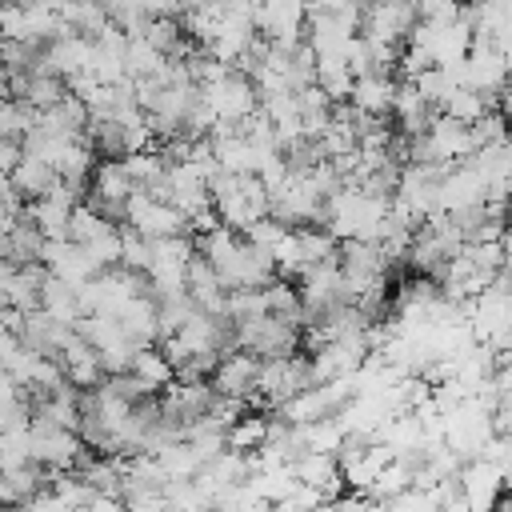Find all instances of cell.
Here are the masks:
<instances>
[{
  "label": "cell",
  "instance_id": "cell-18",
  "mask_svg": "<svg viewBox=\"0 0 512 512\" xmlns=\"http://www.w3.org/2000/svg\"><path fill=\"white\" fill-rule=\"evenodd\" d=\"M164 60H168V56H164V52H156L144 36H128V48H124V72H128L132 80L160 72V64H164Z\"/></svg>",
  "mask_w": 512,
  "mask_h": 512
},
{
  "label": "cell",
  "instance_id": "cell-16",
  "mask_svg": "<svg viewBox=\"0 0 512 512\" xmlns=\"http://www.w3.org/2000/svg\"><path fill=\"white\" fill-rule=\"evenodd\" d=\"M40 308L52 316V320H64V324H76L84 312H80V292L76 284L60 280V276H44V288H40Z\"/></svg>",
  "mask_w": 512,
  "mask_h": 512
},
{
  "label": "cell",
  "instance_id": "cell-4",
  "mask_svg": "<svg viewBox=\"0 0 512 512\" xmlns=\"http://www.w3.org/2000/svg\"><path fill=\"white\" fill-rule=\"evenodd\" d=\"M124 224H128L132 232H140L144 240H160V236H180V232H188V220H184L164 196H152V192H132V196H128Z\"/></svg>",
  "mask_w": 512,
  "mask_h": 512
},
{
  "label": "cell",
  "instance_id": "cell-8",
  "mask_svg": "<svg viewBox=\"0 0 512 512\" xmlns=\"http://www.w3.org/2000/svg\"><path fill=\"white\" fill-rule=\"evenodd\" d=\"M40 264H44L52 276H60V280H68V284H76V288L100 272V264H96L76 240H44Z\"/></svg>",
  "mask_w": 512,
  "mask_h": 512
},
{
  "label": "cell",
  "instance_id": "cell-17",
  "mask_svg": "<svg viewBox=\"0 0 512 512\" xmlns=\"http://www.w3.org/2000/svg\"><path fill=\"white\" fill-rule=\"evenodd\" d=\"M112 228H120L116 220H108V216H100L96 208H88L84 200L72 208V220H68V240H76V244H92L96 236H104V232H112Z\"/></svg>",
  "mask_w": 512,
  "mask_h": 512
},
{
  "label": "cell",
  "instance_id": "cell-9",
  "mask_svg": "<svg viewBox=\"0 0 512 512\" xmlns=\"http://www.w3.org/2000/svg\"><path fill=\"white\" fill-rule=\"evenodd\" d=\"M396 88H400L396 72H364V76L352 80L348 104L356 112H364V116H388L392 112V100H396Z\"/></svg>",
  "mask_w": 512,
  "mask_h": 512
},
{
  "label": "cell",
  "instance_id": "cell-10",
  "mask_svg": "<svg viewBox=\"0 0 512 512\" xmlns=\"http://www.w3.org/2000/svg\"><path fill=\"white\" fill-rule=\"evenodd\" d=\"M60 368H64V380L72 384V388H80V392H88V388H96L100 380H104V364H100V356H96V348L88 344V340H80L76 332L68 336V344L60 348Z\"/></svg>",
  "mask_w": 512,
  "mask_h": 512
},
{
  "label": "cell",
  "instance_id": "cell-2",
  "mask_svg": "<svg viewBox=\"0 0 512 512\" xmlns=\"http://www.w3.org/2000/svg\"><path fill=\"white\" fill-rule=\"evenodd\" d=\"M196 88H200V100H204V108L212 112L216 124H244L260 108V96H256L252 80L240 68H224L216 80L196 84Z\"/></svg>",
  "mask_w": 512,
  "mask_h": 512
},
{
  "label": "cell",
  "instance_id": "cell-26",
  "mask_svg": "<svg viewBox=\"0 0 512 512\" xmlns=\"http://www.w3.org/2000/svg\"><path fill=\"white\" fill-rule=\"evenodd\" d=\"M4 92H8V68L0 64V96H4Z\"/></svg>",
  "mask_w": 512,
  "mask_h": 512
},
{
  "label": "cell",
  "instance_id": "cell-12",
  "mask_svg": "<svg viewBox=\"0 0 512 512\" xmlns=\"http://www.w3.org/2000/svg\"><path fill=\"white\" fill-rule=\"evenodd\" d=\"M392 124L400 128V136H420L428 124H432V116H436V108L416 92V84H408V80H400V88H396V100H392Z\"/></svg>",
  "mask_w": 512,
  "mask_h": 512
},
{
  "label": "cell",
  "instance_id": "cell-24",
  "mask_svg": "<svg viewBox=\"0 0 512 512\" xmlns=\"http://www.w3.org/2000/svg\"><path fill=\"white\" fill-rule=\"evenodd\" d=\"M308 8H348V0H304ZM356 8V4H352Z\"/></svg>",
  "mask_w": 512,
  "mask_h": 512
},
{
  "label": "cell",
  "instance_id": "cell-19",
  "mask_svg": "<svg viewBox=\"0 0 512 512\" xmlns=\"http://www.w3.org/2000/svg\"><path fill=\"white\" fill-rule=\"evenodd\" d=\"M488 108H496L488 96H480V92H472V88H456L444 104H440V112L444 116H452V120H460V124H476Z\"/></svg>",
  "mask_w": 512,
  "mask_h": 512
},
{
  "label": "cell",
  "instance_id": "cell-25",
  "mask_svg": "<svg viewBox=\"0 0 512 512\" xmlns=\"http://www.w3.org/2000/svg\"><path fill=\"white\" fill-rule=\"evenodd\" d=\"M212 0H180V12H196V8H208Z\"/></svg>",
  "mask_w": 512,
  "mask_h": 512
},
{
  "label": "cell",
  "instance_id": "cell-20",
  "mask_svg": "<svg viewBox=\"0 0 512 512\" xmlns=\"http://www.w3.org/2000/svg\"><path fill=\"white\" fill-rule=\"evenodd\" d=\"M136 4H140V12L148 20H160V16H176L180 12V0H136Z\"/></svg>",
  "mask_w": 512,
  "mask_h": 512
},
{
  "label": "cell",
  "instance_id": "cell-22",
  "mask_svg": "<svg viewBox=\"0 0 512 512\" xmlns=\"http://www.w3.org/2000/svg\"><path fill=\"white\" fill-rule=\"evenodd\" d=\"M16 348H20V336H16V328L0 320V364H4V360H8Z\"/></svg>",
  "mask_w": 512,
  "mask_h": 512
},
{
  "label": "cell",
  "instance_id": "cell-6",
  "mask_svg": "<svg viewBox=\"0 0 512 512\" xmlns=\"http://www.w3.org/2000/svg\"><path fill=\"white\" fill-rule=\"evenodd\" d=\"M256 380H260V360L244 348H228L220 352L208 384L216 388V396H232V400H252L256 396Z\"/></svg>",
  "mask_w": 512,
  "mask_h": 512
},
{
  "label": "cell",
  "instance_id": "cell-3",
  "mask_svg": "<svg viewBox=\"0 0 512 512\" xmlns=\"http://www.w3.org/2000/svg\"><path fill=\"white\" fill-rule=\"evenodd\" d=\"M300 332H304V324H292V320H280V316H268L264 312V316H252V320H240L236 324L232 348H244L256 360L292 356V352H304L300 348Z\"/></svg>",
  "mask_w": 512,
  "mask_h": 512
},
{
  "label": "cell",
  "instance_id": "cell-5",
  "mask_svg": "<svg viewBox=\"0 0 512 512\" xmlns=\"http://www.w3.org/2000/svg\"><path fill=\"white\" fill-rule=\"evenodd\" d=\"M416 20H420L416 0H368L360 8V36L384 40V44H404Z\"/></svg>",
  "mask_w": 512,
  "mask_h": 512
},
{
  "label": "cell",
  "instance_id": "cell-14",
  "mask_svg": "<svg viewBox=\"0 0 512 512\" xmlns=\"http://www.w3.org/2000/svg\"><path fill=\"white\" fill-rule=\"evenodd\" d=\"M128 372L140 380L144 392H160V388H168V384L176 380V368H172V360L164 356L160 344H140V348L132 352Z\"/></svg>",
  "mask_w": 512,
  "mask_h": 512
},
{
  "label": "cell",
  "instance_id": "cell-11",
  "mask_svg": "<svg viewBox=\"0 0 512 512\" xmlns=\"http://www.w3.org/2000/svg\"><path fill=\"white\" fill-rule=\"evenodd\" d=\"M184 288H188V296H192V304H196L200 312H208V316H220V312H224V296H228V288L220 284V276L212 272V264H208L200 252L188 260Z\"/></svg>",
  "mask_w": 512,
  "mask_h": 512
},
{
  "label": "cell",
  "instance_id": "cell-21",
  "mask_svg": "<svg viewBox=\"0 0 512 512\" xmlns=\"http://www.w3.org/2000/svg\"><path fill=\"white\" fill-rule=\"evenodd\" d=\"M0 208H8V212H24V200L16 196V188H12V176H8V172H0Z\"/></svg>",
  "mask_w": 512,
  "mask_h": 512
},
{
  "label": "cell",
  "instance_id": "cell-7",
  "mask_svg": "<svg viewBox=\"0 0 512 512\" xmlns=\"http://www.w3.org/2000/svg\"><path fill=\"white\" fill-rule=\"evenodd\" d=\"M256 32L268 44H296L308 32V4L304 0H260Z\"/></svg>",
  "mask_w": 512,
  "mask_h": 512
},
{
  "label": "cell",
  "instance_id": "cell-15",
  "mask_svg": "<svg viewBox=\"0 0 512 512\" xmlns=\"http://www.w3.org/2000/svg\"><path fill=\"white\" fill-rule=\"evenodd\" d=\"M268 420L272 412H260V408H244L228 428H224V448L228 452H256L268 436Z\"/></svg>",
  "mask_w": 512,
  "mask_h": 512
},
{
  "label": "cell",
  "instance_id": "cell-23",
  "mask_svg": "<svg viewBox=\"0 0 512 512\" xmlns=\"http://www.w3.org/2000/svg\"><path fill=\"white\" fill-rule=\"evenodd\" d=\"M20 160V144L0 136V172H12V164Z\"/></svg>",
  "mask_w": 512,
  "mask_h": 512
},
{
  "label": "cell",
  "instance_id": "cell-13",
  "mask_svg": "<svg viewBox=\"0 0 512 512\" xmlns=\"http://www.w3.org/2000/svg\"><path fill=\"white\" fill-rule=\"evenodd\" d=\"M8 176H12V188H16L20 200H36V196H44V192L60 180L48 160H40V156H32V152H24V148H20V160L12 164Z\"/></svg>",
  "mask_w": 512,
  "mask_h": 512
},
{
  "label": "cell",
  "instance_id": "cell-1",
  "mask_svg": "<svg viewBox=\"0 0 512 512\" xmlns=\"http://www.w3.org/2000/svg\"><path fill=\"white\" fill-rule=\"evenodd\" d=\"M208 196L220 224H228L232 232H244L248 224L268 216V188L256 172H216L208 180Z\"/></svg>",
  "mask_w": 512,
  "mask_h": 512
}]
</instances>
